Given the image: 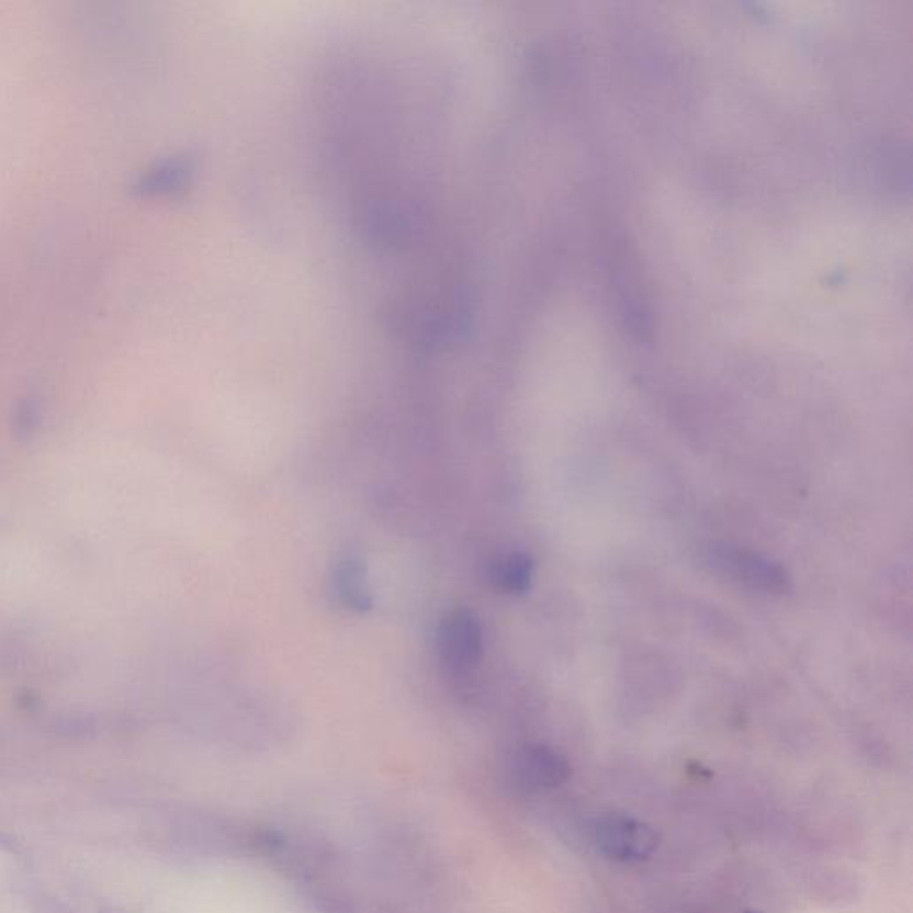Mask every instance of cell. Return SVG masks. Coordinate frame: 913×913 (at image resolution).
<instances>
[{
	"label": "cell",
	"instance_id": "6",
	"mask_svg": "<svg viewBox=\"0 0 913 913\" xmlns=\"http://www.w3.org/2000/svg\"><path fill=\"white\" fill-rule=\"evenodd\" d=\"M362 576V562L356 555H347L338 562L332 578L334 595L338 596L347 609L359 612L371 609V598L364 589Z\"/></svg>",
	"mask_w": 913,
	"mask_h": 913
},
{
	"label": "cell",
	"instance_id": "7",
	"mask_svg": "<svg viewBox=\"0 0 913 913\" xmlns=\"http://www.w3.org/2000/svg\"><path fill=\"white\" fill-rule=\"evenodd\" d=\"M746 913H755V912H746Z\"/></svg>",
	"mask_w": 913,
	"mask_h": 913
},
{
	"label": "cell",
	"instance_id": "5",
	"mask_svg": "<svg viewBox=\"0 0 913 913\" xmlns=\"http://www.w3.org/2000/svg\"><path fill=\"white\" fill-rule=\"evenodd\" d=\"M533 562L527 553L512 552L496 559L489 567L493 589L501 595H525L532 587Z\"/></svg>",
	"mask_w": 913,
	"mask_h": 913
},
{
	"label": "cell",
	"instance_id": "1",
	"mask_svg": "<svg viewBox=\"0 0 913 913\" xmlns=\"http://www.w3.org/2000/svg\"><path fill=\"white\" fill-rule=\"evenodd\" d=\"M703 561L715 575L762 595H785L790 576L769 556L726 542H712L703 550Z\"/></svg>",
	"mask_w": 913,
	"mask_h": 913
},
{
	"label": "cell",
	"instance_id": "4",
	"mask_svg": "<svg viewBox=\"0 0 913 913\" xmlns=\"http://www.w3.org/2000/svg\"><path fill=\"white\" fill-rule=\"evenodd\" d=\"M514 773L527 789H555L570 778L571 767L566 758L552 747L528 746L516 756Z\"/></svg>",
	"mask_w": 913,
	"mask_h": 913
},
{
	"label": "cell",
	"instance_id": "2",
	"mask_svg": "<svg viewBox=\"0 0 913 913\" xmlns=\"http://www.w3.org/2000/svg\"><path fill=\"white\" fill-rule=\"evenodd\" d=\"M438 650L452 675H470L484 655V630L475 613L467 609L448 612L439 624Z\"/></svg>",
	"mask_w": 913,
	"mask_h": 913
},
{
	"label": "cell",
	"instance_id": "3",
	"mask_svg": "<svg viewBox=\"0 0 913 913\" xmlns=\"http://www.w3.org/2000/svg\"><path fill=\"white\" fill-rule=\"evenodd\" d=\"M593 838L599 852L618 861L646 860L658 846L652 827L621 813L599 818L593 827Z\"/></svg>",
	"mask_w": 913,
	"mask_h": 913
}]
</instances>
